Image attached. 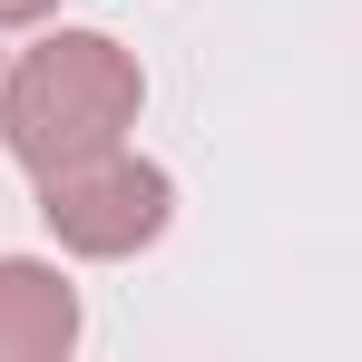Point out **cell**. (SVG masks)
<instances>
[{
    "label": "cell",
    "mask_w": 362,
    "mask_h": 362,
    "mask_svg": "<svg viewBox=\"0 0 362 362\" xmlns=\"http://www.w3.org/2000/svg\"><path fill=\"white\" fill-rule=\"evenodd\" d=\"M137 98H147V78H137V59L108 30H59V40H40L30 59L0 78V147L30 177L78 167L98 147H127Z\"/></svg>",
    "instance_id": "cell-1"
},
{
    "label": "cell",
    "mask_w": 362,
    "mask_h": 362,
    "mask_svg": "<svg viewBox=\"0 0 362 362\" xmlns=\"http://www.w3.org/2000/svg\"><path fill=\"white\" fill-rule=\"evenodd\" d=\"M40 216H49V235H59L69 255L118 264V255H137V245L167 235L177 186H167V167H147V157H127V147H98V157L40 177Z\"/></svg>",
    "instance_id": "cell-2"
},
{
    "label": "cell",
    "mask_w": 362,
    "mask_h": 362,
    "mask_svg": "<svg viewBox=\"0 0 362 362\" xmlns=\"http://www.w3.org/2000/svg\"><path fill=\"white\" fill-rule=\"evenodd\" d=\"M78 343V294L59 264L0 255V362H59Z\"/></svg>",
    "instance_id": "cell-3"
},
{
    "label": "cell",
    "mask_w": 362,
    "mask_h": 362,
    "mask_svg": "<svg viewBox=\"0 0 362 362\" xmlns=\"http://www.w3.org/2000/svg\"><path fill=\"white\" fill-rule=\"evenodd\" d=\"M59 0H0V30H20V20H49Z\"/></svg>",
    "instance_id": "cell-4"
}]
</instances>
